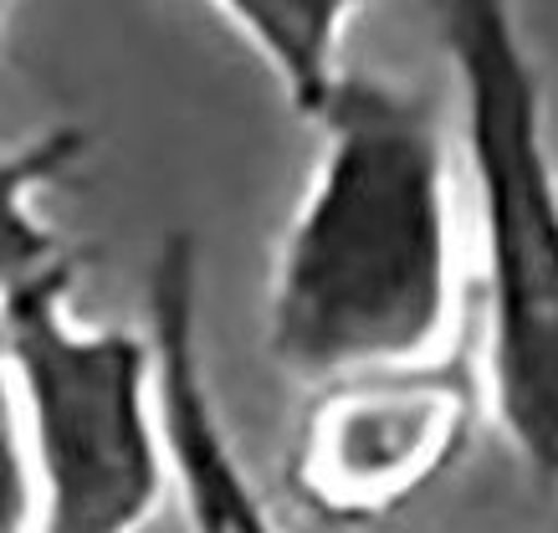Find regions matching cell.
I'll return each instance as SVG.
<instances>
[{
	"mask_svg": "<svg viewBox=\"0 0 558 533\" xmlns=\"http://www.w3.org/2000/svg\"><path fill=\"white\" fill-rule=\"evenodd\" d=\"M482 411L472 344L307 385L282 457V487L328 529L385 523L466 457Z\"/></svg>",
	"mask_w": 558,
	"mask_h": 533,
	"instance_id": "277c9868",
	"label": "cell"
},
{
	"mask_svg": "<svg viewBox=\"0 0 558 533\" xmlns=\"http://www.w3.org/2000/svg\"><path fill=\"white\" fill-rule=\"evenodd\" d=\"M77 262L57 257L0 303L11 385L36 482V533H144L170 498L154 349L134 328L72 318Z\"/></svg>",
	"mask_w": 558,
	"mask_h": 533,
	"instance_id": "3957f363",
	"label": "cell"
},
{
	"mask_svg": "<svg viewBox=\"0 0 558 533\" xmlns=\"http://www.w3.org/2000/svg\"><path fill=\"white\" fill-rule=\"evenodd\" d=\"M313 129V180L271 257L267 360L303 385L430 360L461 318L457 170L436 108L339 72Z\"/></svg>",
	"mask_w": 558,
	"mask_h": 533,
	"instance_id": "6da1fadb",
	"label": "cell"
},
{
	"mask_svg": "<svg viewBox=\"0 0 558 533\" xmlns=\"http://www.w3.org/2000/svg\"><path fill=\"white\" fill-rule=\"evenodd\" d=\"M83 155H87V129H77V123L41 129L36 138L0 155V303H5V293L16 282L41 272L47 262L68 257L57 231L36 216V195L57 185Z\"/></svg>",
	"mask_w": 558,
	"mask_h": 533,
	"instance_id": "52a82bcc",
	"label": "cell"
},
{
	"mask_svg": "<svg viewBox=\"0 0 558 533\" xmlns=\"http://www.w3.org/2000/svg\"><path fill=\"white\" fill-rule=\"evenodd\" d=\"M0 533H36V482L5 375H0Z\"/></svg>",
	"mask_w": 558,
	"mask_h": 533,
	"instance_id": "ba28073f",
	"label": "cell"
},
{
	"mask_svg": "<svg viewBox=\"0 0 558 533\" xmlns=\"http://www.w3.org/2000/svg\"><path fill=\"white\" fill-rule=\"evenodd\" d=\"M154 349V396L159 431L170 457V493L185 508L190 533H282L267 498L246 477L231 431L210 390L201 349V241L190 231H170L149 262L144 288Z\"/></svg>",
	"mask_w": 558,
	"mask_h": 533,
	"instance_id": "5b68a950",
	"label": "cell"
},
{
	"mask_svg": "<svg viewBox=\"0 0 558 533\" xmlns=\"http://www.w3.org/2000/svg\"><path fill=\"white\" fill-rule=\"evenodd\" d=\"M457 83L482 272V400L543 493H558V149L518 0H430Z\"/></svg>",
	"mask_w": 558,
	"mask_h": 533,
	"instance_id": "7a4b0ae2",
	"label": "cell"
},
{
	"mask_svg": "<svg viewBox=\"0 0 558 533\" xmlns=\"http://www.w3.org/2000/svg\"><path fill=\"white\" fill-rule=\"evenodd\" d=\"M0 16H5V0H0Z\"/></svg>",
	"mask_w": 558,
	"mask_h": 533,
	"instance_id": "9c48e42d",
	"label": "cell"
},
{
	"mask_svg": "<svg viewBox=\"0 0 558 533\" xmlns=\"http://www.w3.org/2000/svg\"><path fill=\"white\" fill-rule=\"evenodd\" d=\"M252 47L288 104L313 123L328 87L339 83L343 26L359 0H210Z\"/></svg>",
	"mask_w": 558,
	"mask_h": 533,
	"instance_id": "8992f818",
	"label": "cell"
}]
</instances>
